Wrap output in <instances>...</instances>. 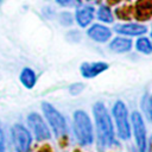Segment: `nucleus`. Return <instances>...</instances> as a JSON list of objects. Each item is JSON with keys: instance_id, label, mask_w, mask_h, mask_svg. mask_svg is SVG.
Listing matches in <instances>:
<instances>
[{"instance_id": "obj_16", "label": "nucleus", "mask_w": 152, "mask_h": 152, "mask_svg": "<svg viewBox=\"0 0 152 152\" xmlns=\"http://www.w3.org/2000/svg\"><path fill=\"white\" fill-rule=\"evenodd\" d=\"M59 21H61L62 25H64V26H69V25L72 24V17H71L70 13H68V12H63V13H61V15H59Z\"/></svg>"}, {"instance_id": "obj_21", "label": "nucleus", "mask_w": 152, "mask_h": 152, "mask_svg": "<svg viewBox=\"0 0 152 152\" xmlns=\"http://www.w3.org/2000/svg\"><path fill=\"white\" fill-rule=\"evenodd\" d=\"M1 2H2V0H0V5H1Z\"/></svg>"}, {"instance_id": "obj_14", "label": "nucleus", "mask_w": 152, "mask_h": 152, "mask_svg": "<svg viewBox=\"0 0 152 152\" xmlns=\"http://www.w3.org/2000/svg\"><path fill=\"white\" fill-rule=\"evenodd\" d=\"M135 48H137V50H138L139 52H141V53L148 55V53L152 52V44H151V42H150L146 37L139 38V39L137 40V43H135Z\"/></svg>"}, {"instance_id": "obj_18", "label": "nucleus", "mask_w": 152, "mask_h": 152, "mask_svg": "<svg viewBox=\"0 0 152 152\" xmlns=\"http://www.w3.org/2000/svg\"><path fill=\"white\" fill-rule=\"evenodd\" d=\"M58 5L63 6V7H72L76 5H80L78 0H56Z\"/></svg>"}, {"instance_id": "obj_12", "label": "nucleus", "mask_w": 152, "mask_h": 152, "mask_svg": "<svg viewBox=\"0 0 152 152\" xmlns=\"http://www.w3.org/2000/svg\"><path fill=\"white\" fill-rule=\"evenodd\" d=\"M132 48V40L131 39H127V38H121V37H116L114 38L110 44H109V49L112 51H115V52H127L129 51Z\"/></svg>"}, {"instance_id": "obj_19", "label": "nucleus", "mask_w": 152, "mask_h": 152, "mask_svg": "<svg viewBox=\"0 0 152 152\" xmlns=\"http://www.w3.org/2000/svg\"><path fill=\"white\" fill-rule=\"evenodd\" d=\"M0 152H5V139H4V132L0 128Z\"/></svg>"}, {"instance_id": "obj_11", "label": "nucleus", "mask_w": 152, "mask_h": 152, "mask_svg": "<svg viewBox=\"0 0 152 152\" xmlns=\"http://www.w3.org/2000/svg\"><path fill=\"white\" fill-rule=\"evenodd\" d=\"M93 17H94V10L90 6H86L76 11V21L82 27L88 26L93 20Z\"/></svg>"}, {"instance_id": "obj_2", "label": "nucleus", "mask_w": 152, "mask_h": 152, "mask_svg": "<svg viewBox=\"0 0 152 152\" xmlns=\"http://www.w3.org/2000/svg\"><path fill=\"white\" fill-rule=\"evenodd\" d=\"M74 132L81 145H90L93 142V126L86 112L76 110L74 113Z\"/></svg>"}, {"instance_id": "obj_4", "label": "nucleus", "mask_w": 152, "mask_h": 152, "mask_svg": "<svg viewBox=\"0 0 152 152\" xmlns=\"http://www.w3.org/2000/svg\"><path fill=\"white\" fill-rule=\"evenodd\" d=\"M113 114L115 118L116 127H118V135L126 140L131 137V127L128 124L127 116V108L122 101H116L113 107Z\"/></svg>"}, {"instance_id": "obj_20", "label": "nucleus", "mask_w": 152, "mask_h": 152, "mask_svg": "<svg viewBox=\"0 0 152 152\" xmlns=\"http://www.w3.org/2000/svg\"><path fill=\"white\" fill-rule=\"evenodd\" d=\"M147 112H148L150 119H151V121H152V95L150 96V99H148V102H147Z\"/></svg>"}, {"instance_id": "obj_9", "label": "nucleus", "mask_w": 152, "mask_h": 152, "mask_svg": "<svg viewBox=\"0 0 152 152\" xmlns=\"http://www.w3.org/2000/svg\"><path fill=\"white\" fill-rule=\"evenodd\" d=\"M110 30L103 25H100V24H95L93 25L89 30H88V36L95 40V42H100V43H103L106 40H108L110 38Z\"/></svg>"}, {"instance_id": "obj_5", "label": "nucleus", "mask_w": 152, "mask_h": 152, "mask_svg": "<svg viewBox=\"0 0 152 152\" xmlns=\"http://www.w3.org/2000/svg\"><path fill=\"white\" fill-rule=\"evenodd\" d=\"M12 139L17 152H28L31 146V134L30 132L19 124L12 127Z\"/></svg>"}, {"instance_id": "obj_15", "label": "nucleus", "mask_w": 152, "mask_h": 152, "mask_svg": "<svg viewBox=\"0 0 152 152\" xmlns=\"http://www.w3.org/2000/svg\"><path fill=\"white\" fill-rule=\"evenodd\" d=\"M97 18L104 23H112L113 21V15H112V12L109 11L108 7H101L97 12Z\"/></svg>"}, {"instance_id": "obj_17", "label": "nucleus", "mask_w": 152, "mask_h": 152, "mask_svg": "<svg viewBox=\"0 0 152 152\" xmlns=\"http://www.w3.org/2000/svg\"><path fill=\"white\" fill-rule=\"evenodd\" d=\"M83 88H84L83 83H75V84H72V86L69 88V91H70L71 95H78V94L83 90Z\"/></svg>"}, {"instance_id": "obj_7", "label": "nucleus", "mask_w": 152, "mask_h": 152, "mask_svg": "<svg viewBox=\"0 0 152 152\" xmlns=\"http://www.w3.org/2000/svg\"><path fill=\"white\" fill-rule=\"evenodd\" d=\"M132 122H133L134 137H135L139 152H146V129H145L142 118L138 112H133Z\"/></svg>"}, {"instance_id": "obj_22", "label": "nucleus", "mask_w": 152, "mask_h": 152, "mask_svg": "<svg viewBox=\"0 0 152 152\" xmlns=\"http://www.w3.org/2000/svg\"><path fill=\"white\" fill-rule=\"evenodd\" d=\"M151 36H152V31H151Z\"/></svg>"}, {"instance_id": "obj_13", "label": "nucleus", "mask_w": 152, "mask_h": 152, "mask_svg": "<svg viewBox=\"0 0 152 152\" xmlns=\"http://www.w3.org/2000/svg\"><path fill=\"white\" fill-rule=\"evenodd\" d=\"M36 81H37V77H36V72L30 69V68H24L20 72V82L24 84L25 88L27 89H31L34 87L36 84Z\"/></svg>"}, {"instance_id": "obj_8", "label": "nucleus", "mask_w": 152, "mask_h": 152, "mask_svg": "<svg viewBox=\"0 0 152 152\" xmlns=\"http://www.w3.org/2000/svg\"><path fill=\"white\" fill-rule=\"evenodd\" d=\"M108 69V64L103 62H94V63H83L81 65V74L86 78H91L101 74L102 71Z\"/></svg>"}, {"instance_id": "obj_3", "label": "nucleus", "mask_w": 152, "mask_h": 152, "mask_svg": "<svg viewBox=\"0 0 152 152\" xmlns=\"http://www.w3.org/2000/svg\"><path fill=\"white\" fill-rule=\"evenodd\" d=\"M42 109L44 112L46 120L49 121L50 126L52 127L56 137H58V138L64 137L66 134V124H65V120L62 116V114L48 102L42 103Z\"/></svg>"}, {"instance_id": "obj_10", "label": "nucleus", "mask_w": 152, "mask_h": 152, "mask_svg": "<svg viewBox=\"0 0 152 152\" xmlns=\"http://www.w3.org/2000/svg\"><path fill=\"white\" fill-rule=\"evenodd\" d=\"M114 31L118 33H121V34H126V36H140L146 32V27L144 25L131 23V24L115 25Z\"/></svg>"}, {"instance_id": "obj_1", "label": "nucleus", "mask_w": 152, "mask_h": 152, "mask_svg": "<svg viewBox=\"0 0 152 152\" xmlns=\"http://www.w3.org/2000/svg\"><path fill=\"white\" fill-rule=\"evenodd\" d=\"M93 113L96 122L97 139L101 147H108L114 142V131L109 114L103 103L96 102L93 107Z\"/></svg>"}, {"instance_id": "obj_6", "label": "nucleus", "mask_w": 152, "mask_h": 152, "mask_svg": "<svg viewBox=\"0 0 152 152\" xmlns=\"http://www.w3.org/2000/svg\"><path fill=\"white\" fill-rule=\"evenodd\" d=\"M27 122L30 128L32 129V132L34 133V137L38 140H46L50 139L51 134L50 131L46 126V124L44 122V120L42 119V116L37 113H31L27 116Z\"/></svg>"}]
</instances>
